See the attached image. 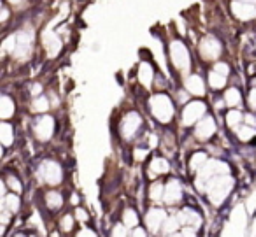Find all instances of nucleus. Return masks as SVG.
<instances>
[{"label": "nucleus", "instance_id": "f257e3e1", "mask_svg": "<svg viewBox=\"0 0 256 237\" xmlns=\"http://www.w3.org/2000/svg\"><path fill=\"white\" fill-rule=\"evenodd\" d=\"M235 186V181L230 174H223V176H214L206 181V191L209 197L210 204L221 205L228 198Z\"/></svg>", "mask_w": 256, "mask_h": 237}, {"label": "nucleus", "instance_id": "f03ea898", "mask_svg": "<svg viewBox=\"0 0 256 237\" xmlns=\"http://www.w3.org/2000/svg\"><path fill=\"white\" fill-rule=\"evenodd\" d=\"M151 114L156 118L160 123H170L176 116V104L167 93H158L153 95L150 100Z\"/></svg>", "mask_w": 256, "mask_h": 237}, {"label": "nucleus", "instance_id": "7ed1b4c3", "mask_svg": "<svg viewBox=\"0 0 256 237\" xmlns=\"http://www.w3.org/2000/svg\"><path fill=\"white\" fill-rule=\"evenodd\" d=\"M168 53H170V62L174 67L181 72H188L192 67V57H190V50L182 41H172L168 46Z\"/></svg>", "mask_w": 256, "mask_h": 237}, {"label": "nucleus", "instance_id": "20e7f679", "mask_svg": "<svg viewBox=\"0 0 256 237\" xmlns=\"http://www.w3.org/2000/svg\"><path fill=\"white\" fill-rule=\"evenodd\" d=\"M39 181L50 184V186H56L62 184L64 181V169L56 160H44L39 167Z\"/></svg>", "mask_w": 256, "mask_h": 237}, {"label": "nucleus", "instance_id": "39448f33", "mask_svg": "<svg viewBox=\"0 0 256 237\" xmlns=\"http://www.w3.org/2000/svg\"><path fill=\"white\" fill-rule=\"evenodd\" d=\"M142 116H140L137 111H130V113H126V116L123 118V121H121V127H120V132H121V137L124 139V141H132L134 137H137V135L140 134V130H142Z\"/></svg>", "mask_w": 256, "mask_h": 237}, {"label": "nucleus", "instance_id": "423d86ee", "mask_svg": "<svg viewBox=\"0 0 256 237\" xmlns=\"http://www.w3.org/2000/svg\"><path fill=\"white\" fill-rule=\"evenodd\" d=\"M206 113H207L206 102H202V100H193V102H188L184 109H182L181 123L184 125V127H193V125L198 123L202 118L207 116Z\"/></svg>", "mask_w": 256, "mask_h": 237}, {"label": "nucleus", "instance_id": "0eeeda50", "mask_svg": "<svg viewBox=\"0 0 256 237\" xmlns=\"http://www.w3.org/2000/svg\"><path fill=\"white\" fill-rule=\"evenodd\" d=\"M34 135L37 141L48 142L54 135V118L50 114H40L34 123Z\"/></svg>", "mask_w": 256, "mask_h": 237}, {"label": "nucleus", "instance_id": "6e6552de", "mask_svg": "<svg viewBox=\"0 0 256 237\" xmlns=\"http://www.w3.org/2000/svg\"><path fill=\"white\" fill-rule=\"evenodd\" d=\"M18 36V43H16V50H14V57L18 60H26L32 53V46H34V30H22V32L16 34Z\"/></svg>", "mask_w": 256, "mask_h": 237}, {"label": "nucleus", "instance_id": "1a4fd4ad", "mask_svg": "<svg viewBox=\"0 0 256 237\" xmlns=\"http://www.w3.org/2000/svg\"><path fill=\"white\" fill-rule=\"evenodd\" d=\"M218 132V125H216V120L212 116H206L196 123L195 127V139L200 142H207L209 139L214 137V134Z\"/></svg>", "mask_w": 256, "mask_h": 237}, {"label": "nucleus", "instance_id": "9d476101", "mask_svg": "<svg viewBox=\"0 0 256 237\" xmlns=\"http://www.w3.org/2000/svg\"><path fill=\"white\" fill-rule=\"evenodd\" d=\"M167 218H168V214L164 211V209L153 207L146 212V216H144V223H146V228L150 230V232L158 233L162 228H164V223Z\"/></svg>", "mask_w": 256, "mask_h": 237}, {"label": "nucleus", "instance_id": "9b49d317", "mask_svg": "<svg viewBox=\"0 0 256 237\" xmlns=\"http://www.w3.org/2000/svg\"><path fill=\"white\" fill-rule=\"evenodd\" d=\"M221 51H223V46H221V43L214 36L204 37L202 43H200V55L206 60H218Z\"/></svg>", "mask_w": 256, "mask_h": 237}, {"label": "nucleus", "instance_id": "f8f14e48", "mask_svg": "<svg viewBox=\"0 0 256 237\" xmlns=\"http://www.w3.org/2000/svg\"><path fill=\"white\" fill-rule=\"evenodd\" d=\"M182 183L179 179H168L167 184H165V195L164 200L165 204L168 205H176L182 200Z\"/></svg>", "mask_w": 256, "mask_h": 237}, {"label": "nucleus", "instance_id": "ddd939ff", "mask_svg": "<svg viewBox=\"0 0 256 237\" xmlns=\"http://www.w3.org/2000/svg\"><path fill=\"white\" fill-rule=\"evenodd\" d=\"M232 13L235 15V18L242 20V22H249V20L256 18V6L235 0V2H232Z\"/></svg>", "mask_w": 256, "mask_h": 237}, {"label": "nucleus", "instance_id": "4468645a", "mask_svg": "<svg viewBox=\"0 0 256 237\" xmlns=\"http://www.w3.org/2000/svg\"><path fill=\"white\" fill-rule=\"evenodd\" d=\"M178 218L181 226H195V228H198L204 223L202 214L198 211H195V209H181L178 212Z\"/></svg>", "mask_w": 256, "mask_h": 237}, {"label": "nucleus", "instance_id": "2eb2a0df", "mask_svg": "<svg viewBox=\"0 0 256 237\" xmlns=\"http://www.w3.org/2000/svg\"><path fill=\"white\" fill-rule=\"evenodd\" d=\"M184 86H186V92L192 93V95L196 97L206 95V83H204L202 76H196V74L188 76L184 81Z\"/></svg>", "mask_w": 256, "mask_h": 237}, {"label": "nucleus", "instance_id": "dca6fc26", "mask_svg": "<svg viewBox=\"0 0 256 237\" xmlns=\"http://www.w3.org/2000/svg\"><path fill=\"white\" fill-rule=\"evenodd\" d=\"M44 50H46L48 57L54 58L62 51V39L54 32L44 34Z\"/></svg>", "mask_w": 256, "mask_h": 237}, {"label": "nucleus", "instance_id": "f3484780", "mask_svg": "<svg viewBox=\"0 0 256 237\" xmlns=\"http://www.w3.org/2000/svg\"><path fill=\"white\" fill-rule=\"evenodd\" d=\"M2 209L12 216L18 214V212L22 211V198H20V193L11 191V193H8L6 197H2Z\"/></svg>", "mask_w": 256, "mask_h": 237}, {"label": "nucleus", "instance_id": "a211bd4d", "mask_svg": "<svg viewBox=\"0 0 256 237\" xmlns=\"http://www.w3.org/2000/svg\"><path fill=\"white\" fill-rule=\"evenodd\" d=\"M64 204H65L64 195L56 190L48 191L46 197H44V205H46L48 211H51V212H58L62 207H64Z\"/></svg>", "mask_w": 256, "mask_h": 237}, {"label": "nucleus", "instance_id": "6ab92c4d", "mask_svg": "<svg viewBox=\"0 0 256 237\" xmlns=\"http://www.w3.org/2000/svg\"><path fill=\"white\" fill-rule=\"evenodd\" d=\"M170 170V163H168L167 158L164 156H153L150 162V174L151 177L162 176V174H167Z\"/></svg>", "mask_w": 256, "mask_h": 237}, {"label": "nucleus", "instance_id": "aec40b11", "mask_svg": "<svg viewBox=\"0 0 256 237\" xmlns=\"http://www.w3.org/2000/svg\"><path fill=\"white\" fill-rule=\"evenodd\" d=\"M14 113H16L14 100L9 95H2V99H0V116H2V120H9V118L14 116Z\"/></svg>", "mask_w": 256, "mask_h": 237}, {"label": "nucleus", "instance_id": "412c9836", "mask_svg": "<svg viewBox=\"0 0 256 237\" xmlns=\"http://www.w3.org/2000/svg\"><path fill=\"white\" fill-rule=\"evenodd\" d=\"M121 221H123L128 228H136V226L140 225V216L134 207H126L123 211V214H121Z\"/></svg>", "mask_w": 256, "mask_h": 237}, {"label": "nucleus", "instance_id": "4be33fe9", "mask_svg": "<svg viewBox=\"0 0 256 237\" xmlns=\"http://www.w3.org/2000/svg\"><path fill=\"white\" fill-rule=\"evenodd\" d=\"M0 139H2V146L4 148H9V146L14 142V127L8 121L0 125Z\"/></svg>", "mask_w": 256, "mask_h": 237}, {"label": "nucleus", "instance_id": "5701e85b", "mask_svg": "<svg viewBox=\"0 0 256 237\" xmlns=\"http://www.w3.org/2000/svg\"><path fill=\"white\" fill-rule=\"evenodd\" d=\"M153 79H154V71H153V67H151V64L150 62H142L139 67V81L142 83L144 86H151Z\"/></svg>", "mask_w": 256, "mask_h": 237}, {"label": "nucleus", "instance_id": "b1692460", "mask_svg": "<svg viewBox=\"0 0 256 237\" xmlns=\"http://www.w3.org/2000/svg\"><path fill=\"white\" fill-rule=\"evenodd\" d=\"M164 195H165V184L162 181H153L150 184V188H148V197L153 202H160L164 200Z\"/></svg>", "mask_w": 256, "mask_h": 237}, {"label": "nucleus", "instance_id": "393cba45", "mask_svg": "<svg viewBox=\"0 0 256 237\" xmlns=\"http://www.w3.org/2000/svg\"><path fill=\"white\" fill-rule=\"evenodd\" d=\"M224 104L226 106H230V107H237V106H240L242 104V93H240V90L238 88H228L226 92H224Z\"/></svg>", "mask_w": 256, "mask_h": 237}, {"label": "nucleus", "instance_id": "a878e982", "mask_svg": "<svg viewBox=\"0 0 256 237\" xmlns=\"http://www.w3.org/2000/svg\"><path fill=\"white\" fill-rule=\"evenodd\" d=\"M181 223H179V218H178V214H174V216H168L167 219H165V223H164V228H162V232L165 233V235H172V233H178V232H181Z\"/></svg>", "mask_w": 256, "mask_h": 237}, {"label": "nucleus", "instance_id": "bb28decb", "mask_svg": "<svg viewBox=\"0 0 256 237\" xmlns=\"http://www.w3.org/2000/svg\"><path fill=\"white\" fill-rule=\"evenodd\" d=\"M235 134H237L238 141L242 142H249L256 137V127H251V125H240L238 128H235Z\"/></svg>", "mask_w": 256, "mask_h": 237}, {"label": "nucleus", "instance_id": "cd10ccee", "mask_svg": "<svg viewBox=\"0 0 256 237\" xmlns=\"http://www.w3.org/2000/svg\"><path fill=\"white\" fill-rule=\"evenodd\" d=\"M246 120V116L240 113V111L237 109H232L226 113V116H224V121H226V125L230 128H238L242 125V121Z\"/></svg>", "mask_w": 256, "mask_h": 237}, {"label": "nucleus", "instance_id": "c85d7f7f", "mask_svg": "<svg viewBox=\"0 0 256 237\" xmlns=\"http://www.w3.org/2000/svg\"><path fill=\"white\" fill-rule=\"evenodd\" d=\"M207 153L204 151H196L192 155V158H190V169L195 170V172H200V169H202L204 165L207 163Z\"/></svg>", "mask_w": 256, "mask_h": 237}, {"label": "nucleus", "instance_id": "c756f323", "mask_svg": "<svg viewBox=\"0 0 256 237\" xmlns=\"http://www.w3.org/2000/svg\"><path fill=\"white\" fill-rule=\"evenodd\" d=\"M50 107H51L50 99H48L46 95H42V93L32 100V109L36 111V113L44 114V113H48V111H50Z\"/></svg>", "mask_w": 256, "mask_h": 237}, {"label": "nucleus", "instance_id": "7c9ffc66", "mask_svg": "<svg viewBox=\"0 0 256 237\" xmlns=\"http://www.w3.org/2000/svg\"><path fill=\"white\" fill-rule=\"evenodd\" d=\"M209 85H210V88H214V90L224 88V85H226V76L220 74V72H216L212 69V71L209 72Z\"/></svg>", "mask_w": 256, "mask_h": 237}, {"label": "nucleus", "instance_id": "2f4dec72", "mask_svg": "<svg viewBox=\"0 0 256 237\" xmlns=\"http://www.w3.org/2000/svg\"><path fill=\"white\" fill-rule=\"evenodd\" d=\"M74 228H76V216L64 214V218L60 219V230L65 233H70Z\"/></svg>", "mask_w": 256, "mask_h": 237}, {"label": "nucleus", "instance_id": "473e14b6", "mask_svg": "<svg viewBox=\"0 0 256 237\" xmlns=\"http://www.w3.org/2000/svg\"><path fill=\"white\" fill-rule=\"evenodd\" d=\"M4 183L8 184L9 190L14 191V193H22V191H23V184H22V181H20L18 177L14 176V174H9V176L4 179Z\"/></svg>", "mask_w": 256, "mask_h": 237}, {"label": "nucleus", "instance_id": "72a5a7b5", "mask_svg": "<svg viewBox=\"0 0 256 237\" xmlns=\"http://www.w3.org/2000/svg\"><path fill=\"white\" fill-rule=\"evenodd\" d=\"M110 237H128V226L124 225L123 221L118 223V225H114L112 232H110Z\"/></svg>", "mask_w": 256, "mask_h": 237}, {"label": "nucleus", "instance_id": "f704fd0d", "mask_svg": "<svg viewBox=\"0 0 256 237\" xmlns=\"http://www.w3.org/2000/svg\"><path fill=\"white\" fill-rule=\"evenodd\" d=\"M76 219L81 221V223H88L90 221V212L82 207H78L76 209Z\"/></svg>", "mask_w": 256, "mask_h": 237}, {"label": "nucleus", "instance_id": "c9c22d12", "mask_svg": "<svg viewBox=\"0 0 256 237\" xmlns=\"http://www.w3.org/2000/svg\"><path fill=\"white\" fill-rule=\"evenodd\" d=\"M214 71L220 72V74H223V76H226V78H228V74H230V65L224 64V62H218V64L214 65Z\"/></svg>", "mask_w": 256, "mask_h": 237}, {"label": "nucleus", "instance_id": "e433bc0d", "mask_svg": "<svg viewBox=\"0 0 256 237\" xmlns=\"http://www.w3.org/2000/svg\"><path fill=\"white\" fill-rule=\"evenodd\" d=\"M76 237H98V233H96L93 228H90V226H82Z\"/></svg>", "mask_w": 256, "mask_h": 237}, {"label": "nucleus", "instance_id": "4c0bfd02", "mask_svg": "<svg viewBox=\"0 0 256 237\" xmlns=\"http://www.w3.org/2000/svg\"><path fill=\"white\" fill-rule=\"evenodd\" d=\"M181 235L182 237H198L195 226H182L181 228Z\"/></svg>", "mask_w": 256, "mask_h": 237}, {"label": "nucleus", "instance_id": "58836bf2", "mask_svg": "<svg viewBox=\"0 0 256 237\" xmlns=\"http://www.w3.org/2000/svg\"><path fill=\"white\" fill-rule=\"evenodd\" d=\"M148 232H150V230H148L146 226H136L130 237H148Z\"/></svg>", "mask_w": 256, "mask_h": 237}, {"label": "nucleus", "instance_id": "ea45409f", "mask_svg": "<svg viewBox=\"0 0 256 237\" xmlns=\"http://www.w3.org/2000/svg\"><path fill=\"white\" fill-rule=\"evenodd\" d=\"M146 155H148V149L146 148H142V149L137 148L136 149V158L137 160H144V158H146Z\"/></svg>", "mask_w": 256, "mask_h": 237}, {"label": "nucleus", "instance_id": "a19ab883", "mask_svg": "<svg viewBox=\"0 0 256 237\" xmlns=\"http://www.w3.org/2000/svg\"><path fill=\"white\" fill-rule=\"evenodd\" d=\"M249 106H251L252 109L256 107V90H251V92H249Z\"/></svg>", "mask_w": 256, "mask_h": 237}, {"label": "nucleus", "instance_id": "79ce46f5", "mask_svg": "<svg viewBox=\"0 0 256 237\" xmlns=\"http://www.w3.org/2000/svg\"><path fill=\"white\" fill-rule=\"evenodd\" d=\"M40 92H42V85H40V83H36V86L32 88V95L34 97H39Z\"/></svg>", "mask_w": 256, "mask_h": 237}, {"label": "nucleus", "instance_id": "37998d69", "mask_svg": "<svg viewBox=\"0 0 256 237\" xmlns=\"http://www.w3.org/2000/svg\"><path fill=\"white\" fill-rule=\"evenodd\" d=\"M246 123L248 125H251V127H256V118L252 116V114H246Z\"/></svg>", "mask_w": 256, "mask_h": 237}, {"label": "nucleus", "instance_id": "c03bdc74", "mask_svg": "<svg viewBox=\"0 0 256 237\" xmlns=\"http://www.w3.org/2000/svg\"><path fill=\"white\" fill-rule=\"evenodd\" d=\"M179 102H181V104L188 102V93H186V92H179Z\"/></svg>", "mask_w": 256, "mask_h": 237}, {"label": "nucleus", "instance_id": "a18cd8bd", "mask_svg": "<svg viewBox=\"0 0 256 237\" xmlns=\"http://www.w3.org/2000/svg\"><path fill=\"white\" fill-rule=\"evenodd\" d=\"M9 18V11H8V8L6 6H2V22H6V20Z\"/></svg>", "mask_w": 256, "mask_h": 237}, {"label": "nucleus", "instance_id": "49530a36", "mask_svg": "<svg viewBox=\"0 0 256 237\" xmlns=\"http://www.w3.org/2000/svg\"><path fill=\"white\" fill-rule=\"evenodd\" d=\"M9 4H14V6H18V4H22L23 0H8Z\"/></svg>", "mask_w": 256, "mask_h": 237}, {"label": "nucleus", "instance_id": "de8ad7c7", "mask_svg": "<svg viewBox=\"0 0 256 237\" xmlns=\"http://www.w3.org/2000/svg\"><path fill=\"white\" fill-rule=\"evenodd\" d=\"M240 2H249V4H256V0H240Z\"/></svg>", "mask_w": 256, "mask_h": 237}, {"label": "nucleus", "instance_id": "09e8293b", "mask_svg": "<svg viewBox=\"0 0 256 237\" xmlns=\"http://www.w3.org/2000/svg\"><path fill=\"white\" fill-rule=\"evenodd\" d=\"M12 237H26V235H23V233H16V235H12Z\"/></svg>", "mask_w": 256, "mask_h": 237}, {"label": "nucleus", "instance_id": "8fccbe9b", "mask_svg": "<svg viewBox=\"0 0 256 237\" xmlns=\"http://www.w3.org/2000/svg\"><path fill=\"white\" fill-rule=\"evenodd\" d=\"M254 86H256V79H254Z\"/></svg>", "mask_w": 256, "mask_h": 237}]
</instances>
